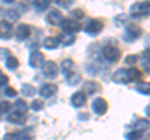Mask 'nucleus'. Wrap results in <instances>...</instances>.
Wrapping results in <instances>:
<instances>
[{
	"label": "nucleus",
	"mask_w": 150,
	"mask_h": 140,
	"mask_svg": "<svg viewBox=\"0 0 150 140\" xmlns=\"http://www.w3.org/2000/svg\"><path fill=\"white\" fill-rule=\"evenodd\" d=\"M62 30L63 33H67V34H71L75 35L76 33H79L81 30V24L76 20H73V19H64L62 21Z\"/></svg>",
	"instance_id": "nucleus-4"
},
{
	"label": "nucleus",
	"mask_w": 150,
	"mask_h": 140,
	"mask_svg": "<svg viewBox=\"0 0 150 140\" xmlns=\"http://www.w3.org/2000/svg\"><path fill=\"white\" fill-rule=\"evenodd\" d=\"M137 91L144 95H150V83L148 81H140L137 84Z\"/></svg>",
	"instance_id": "nucleus-24"
},
{
	"label": "nucleus",
	"mask_w": 150,
	"mask_h": 140,
	"mask_svg": "<svg viewBox=\"0 0 150 140\" xmlns=\"http://www.w3.org/2000/svg\"><path fill=\"white\" fill-rule=\"evenodd\" d=\"M148 140H150V133L148 134Z\"/></svg>",
	"instance_id": "nucleus-41"
},
{
	"label": "nucleus",
	"mask_w": 150,
	"mask_h": 140,
	"mask_svg": "<svg viewBox=\"0 0 150 140\" xmlns=\"http://www.w3.org/2000/svg\"><path fill=\"white\" fill-rule=\"evenodd\" d=\"M6 120L11 124L23 125V124H25V121H26V115L21 114V113H18V111H13V113H10L6 116Z\"/></svg>",
	"instance_id": "nucleus-14"
},
{
	"label": "nucleus",
	"mask_w": 150,
	"mask_h": 140,
	"mask_svg": "<svg viewBox=\"0 0 150 140\" xmlns=\"http://www.w3.org/2000/svg\"><path fill=\"white\" fill-rule=\"evenodd\" d=\"M3 140H18V134L16 133H8L4 135Z\"/></svg>",
	"instance_id": "nucleus-37"
},
{
	"label": "nucleus",
	"mask_w": 150,
	"mask_h": 140,
	"mask_svg": "<svg viewBox=\"0 0 150 140\" xmlns=\"http://www.w3.org/2000/svg\"><path fill=\"white\" fill-rule=\"evenodd\" d=\"M142 68L145 73L150 75V58H145L144 60H142Z\"/></svg>",
	"instance_id": "nucleus-33"
},
{
	"label": "nucleus",
	"mask_w": 150,
	"mask_h": 140,
	"mask_svg": "<svg viewBox=\"0 0 150 140\" xmlns=\"http://www.w3.org/2000/svg\"><path fill=\"white\" fill-rule=\"evenodd\" d=\"M33 5H34V8H35V10H36V11L41 13V11H44L45 9H48V8H49L50 1H49V0H38V1H34V3H33Z\"/></svg>",
	"instance_id": "nucleus-26"
},
{
	"label": "nucleus",
	"mask_w": 150,
	"mask_h": 140,
	"mask_svg": "<svg viewBox=\"0 0 150 140\" xmlns=\"http://www.w3.org/2000/svg\"><path fill=\"white\" fill-rule=\"evenodd\" d=\"M84 90H85V95H93L100 90V86L95 81H86L84 85Z\"/></svg>",
	"instance_id": "nucleus-19"
},
{
	"label": "nucleus",
	"mask_w": 150,
	"mask_h": 140,
	"mask_svg": "<svg viewBox=\"0 0 150 140\" xmlns=\"http://www.w3.org/2000/svg\"><path fill=\"white\" fill-rule=\"evenodd\" d=\"M10 108H11V104L9 101H6V100H1V101H0V114L8 113V111L10 110Z\"/></svg>",
	"instance_id": "nucleus-32"
},
{
	"label": "nucleus",
	"mask_w": 150,
	"mask_h": 140,
	"mask_svg": "<svg viewBox=\"0 0 150 140\" xmlns=\"http://www.w3.org/2000/svg\"><path fill=\"white\" fill-rule=\"evenodd\" d=\"M130 14L133 18H142L150 15V1L135 3L130 6Z\"/></svg>",
	"instance_id": "nucleus-1"
},
{
	"label": "nucleus",
	"mask_w": 150,
	"mask_h": 140,
	"mask_svg": "<svg viewBox=\"0 0 150 140\" xmlns=\"http://www.w3.org/2000/svg\"><path fill=\"white\" fill-rule=\"evenodd\" d=\"M30 108H31L33 110H34V111H40L41 109L44 108V101H43V100H40V99H35V100H33V101H31Z\"/></svg>",
	"instance_id": "nucleus-29"
},
{
	"label": "nucleus",
	"mask_w": 150,
	"mask_h": 140,
	"mask_svg": "<svg viewBox=\"0 0 150 140\" xmlns=\"http://www.w3.org/2000/svg\"><path fill=\"white\" fill-rule=\"evenodd\" d=\"M4 93H5V95L6 96H9V98H14V96H16V94H18V91L14 89V88H11V86H8V88H5V90H4Z\"/></svg>",
	"instance_id": "nucleus-34"
},
{
	"label": "nucleus",
	"mask_w": 150,
	"mask_h": 140,
	"mask_svg": "<svg viewBox=\"0 0 150 140\" xmlns=\"http://www.w3.org/2000/svg\"><path fill=\"white\" fill-rule=\"evenodd\" d=\"M13 35V25L9 21H0V38L1 39H9Z\"/></svg>",
	"instance_id": "nucleus-15"
},
{
	"label": "nucleus",
	"mask_w": 150,
	"mask_h": 140,
	"mask_svg": "<svg viewBox=\"0 0 150 140\" xmlns=\"http://www.w3.org/2000/svg\"><path fill=\"white\" fill-rule=\"evenodd\" d=\"M56 39H58V43L63 46H70L75 43V35L67 34V33H62Z\"/></svg>",
	"instance_id": "nucleus-16"
},
{
	"label": "nucleus",
	"mask_w": 150,
	"mask_h": 140,
	"mask_svg": "<svg viewBox=\"0 0 150 140\" xmlns=\"http://www.w3.org/2000/svg\"><path fill=\"white\" fill-rule=\"evenodd\" d=\"M43 45H44V48H45V49L53 50V49H56V48H58L59 43H58V39H56V38H53V36H48V38H45V39H44Z\"/></svg>",
	"instance_id": "nucleus-21"
},
{
	"label": "nucleus",
	"mask_w": 150,
	"mask_h": 140,
	"mask_svg": "<svg viewBox=\"0 0 150 140\" xmlns=\"http://www.w3.org/2000/svg\"><path fill=\"white\" fill-rule=\"evenodd\" d=\"M101 53H103V57H104L105 60L110 63H116L118 60L120 59V50L116 48L114 45H106L101 49Z\"/></svg>",
	"instance_id": "nucleus-3"
},
{
	"label": "nucleus",
	"mask_w": 150,
	"mask_h": 140,
	"mask_svg": "<svg viewBox=\"0 0 150 140\" xmlns=\"http://www.w3.org/2000/svg\"><path fill=\"white\" fill-rule=\"evenodd\" d=\"M5 66L9 69V70H15L18 66H19V62L15 57H8L5 59Z\"/></svg>",
	"instance_id": "nucleus-27"
},
{
	"label": "nucleus",
	"mask_w": 150,
	"mask_h": 140,
	"mask_svg": "<svg viewBox=\"0 0 150 140\" xmlns=\"http://www.w3.org/2000/svg\"><path fill=\"white\" fill-rule=\"evenodd\" d=\"M104 29V23L99 19H89L86 21L85 26H84V33H86L90 36L99 35L101 30Z\"/></svg>",
	"instance_id": "nucleus-2"
},
{
	"label": "nucleus",
	"mask_w": 150,
	"mask_h": 140,
	"mask_svg": "<svg viewBox=\"0 0 150 140\" xmlns=\"http://www.w3.org/2000/svg\"><path fill=\"white\" fill-rule=\"evenodd\" d=\"M142 34H143V29H142V28L138 26V25H135V24H130V25L126 26L124 38L128 41H134V40L139 39L140 36H142Z\"/></svg>",
	"instance_id": "nucleus-6"
},
{
	"label": "nucleus",
	"mask_w": 150,
	"mask_h": 140,
	"mask_svg": "<svg viewBox=\"0 0 150 140\" xmlns=\"http://www.w3.org/2000/svg\"><path fill=\"white\" fill-rule=\"evenodd\" d=\"M6 18L9 20H11V21H15V20H18L19 18H20V14H19L15 9H9V10L6 11Z\"/></svg>",
	"instance_id": "nucleus-30"
},
{
	"label": "nucleus",
	"mask_w": 150,
	"mask_h": 140,
	"mask_svg": "<svg viewBox=\"0 0 150 140\" xmlns=\"http://www.w3.org/2000/svg\"><path fill=\"white\" fill-rule=\"evenodd\" d=\"M126 139L128 140H142L143 139V133L137 132V130H131L126 134Z\"/></svg>",
	"instance_id": "nucleus-28"
},
{
	"label": "nucleus",
	"mask_w": 150,
	"mask_h": 140,
	"mask_svg": "<svg viewBox=\"0 0 150 140\" xmlns=\"http://www.w3.org/2000/svg\"><path fill=\"white\" fill-rule=\"evenodd\" d=\"M70 101H71L73 106H75V108H81V106H84L86 104V95L84 91H76L74 93V94L71 95V99H70Z\"/></svg>",
	"instance_id": "nucleus-13"
},
{
	"label": "nucleus",
	"mask_w": 150,
	"mask_h": 140,
	"mask_svg": "<svg viewBox=\"0 0 150 140\" xmlns=\"http://www.w3.org/2000/svg\"><path fill=\"white\" fill-rule=\"evenodd\" d=\"M44 63H45V57H44V54L41 53V51H39V50L31 51V54L29 57V65L33 69L41 68Z\"/></svg>",
	"instance_id": "nucleus-7"
},
{
	"label": "nucleus",
	"mask_w": 150,
	"mask_h": 140,
	"mask_svg": "<svg viewBox=\"0 0 150 140\" xmlns=\"http://www.w3.org/2000/svg\"><path fill=\"white\" fill-rule=\"evenodd\" d=\"M70 16L73 18V20L78 21V19H83L84 18V11L81 10V9H75V10L70 11Z\"/></svg>",
	"instance_id": "nucleus-31"
},
{
	"label": "nucleus",
	"mask_w": 150,
	"mask_h": 140,
	"mask_svg": "<svg viewBox=\"0 0 150 140\" xmlns=\"http://www.w3.org/2000/svg\"><path fill=\"white\" fill-rule=\"evenodd\" d=\"M63 20H64L63 13L60 11V10H58V9H54V10L49 11L48 15H46V21H48L50 25H53V26L60 25Z\"/></svg>",
	"instance_id": "nucleus-9"
},
{
	"label": "nucleus",
	"mask_w": 150,
	"mask_h": 140,
	"mask_svg": "<svg viewBox=\"0 0 150 140\" xmlns=\"http://www.w3.org/2000/svg\"><path fill=\"white\" fill-rule=\"evenodd\" d=\"M28 104H26V101H24L23 99H18L15 101V104H14V111H18V113H21V114H25L26 113V110H28Z\"/></svg>",
	"instance_id": "nucleus-22"
},
{
	"label": "nucleus",
	"mask_w": 150,
	"mask_h": 140,
	"mask_svg": "<svg viewBox=\"0 0 150 140\" xmlns=\"http://www.w3.org/2000/svg\"><path fill=\"white\" fill-rule=\"evenodd\" d=\"M145 114H146L149 118H150V104L146 106V108H145Z\"/></svg>",
	"instance_id": "nucleus-40"
},
{
	"label": "nucleus",
	"mask_w": 150,
	"mask_h": 140,
	"mask_svg": "<svg viewBox=\"0 0 150 140\" xmlns=\"http://www.w3.org/2000/svg\"><path fill=\"white\" fill-rule=\"evenodd\" d=\"M8 81H9V78L3 71H0V86H4L5 84H8Z\"/></svg>",
	"instance_id": "nucleus-38"
},
{
	"label": "nucleus",
	"mask_w": 150,
	"mask_h": 140,
	"mask_svg": "<svg viewBox=\"0 0 150 140\" xmlns=\"http://www.w3.org/2000/svg\"><path fill=\"white\" fill-rule=\"evenodd\" d=\"M91 109L94 111V114L96 115H104L108 110V101L104 98H95L93 100Z\"/></svg>",
	"instance_id": "nucleus-8"
},
{
	"label": "nucleus",
	"mask_w": 150,
	"mask_h": 140,
	"mask_svg": "<svg viewBox=\"0 0 150 140\" xmlns=\"http://www.w3.org/2000/svg\"><path fill=\"white\" fill-rule=\"evenodd\" d=\"M73 66H74V63H73L71 59H65V60H63V63H62V73L64 74L65 76H67L68 74L71 73Z\"/></svg>",
	"instance_id": "nucleus-25"
},
{
	"label": "nucleus",
	"mask_w": 150,
	"mask_h": 140,
	"mask_svg": "<svg viewBox=\"0 0 150 140\" xmlns=\"http://www.w3.org/2000/svg\"><path fill=\"white\" fill-rule=\"evenodd\" d=\"M138 62V57L137 55H128V57L125 58V63L129 64V65H133Z\"/></svg>",
	"instance_id": "nucleus-36"
},
{
	"label": "nucleus",
	"mask_w": 150,
	"mask_h": 140,
	"mask_svg": "<svg viewBox=\"0 0 150 140\" xmlns=\"http://www.w3.org/2000/svg\"><path fill=\"white\" fill-rule=\"evenodd\" d=\"M41 71H43V75L48 79H55L59 74V66L58 64L53 60H48L43 64L41 66Z\"/></svg>",
	"instance_id": "nucleus-5"
},
{
	"label": "nucleus",
	"mask_w": 150,
	"mask_h": 140,
	"mask_svg": "<svg viewBox=\"0 0 150 140\" xmlns=\"http://www.w3.org/2000/svg\"><path fill=\"white\" fill-rule=\"evenodd\" d=\"M111 80L116 84H128V70L123 68L115 70V73L111 75Z\"/></svg>",
	"instance_id": "nucleus-11"
},
{
	"label": "nucleus",
	"mask_w": 150,
	"mask_h": 140,
	"mask_svg": "<svg viewBox=\"0 0 150 140\" xmlns=\"http://www.w3.org/2000/svg\"><path fill=\"white\" fill-rule=\"evenodd\" d=\"M128 80L129 83H140L142 80V71L137 68H130L128 69Z\"/></svg>",
	"instance_id": "nucleus-17"
},
{
	"label": "nucleus",
	"mask_w": 150,
	"mask_h": 140,
	"mask_svg": "<svg viewBox=\"0 0 150 140\" xmlns=\"http://www.w3.org/2000/svg\"><path fill=\"white\" fill-rule=\"evenodd\" d=\"M133 127H134V130L144 134V132H146V130L150 128V121L148 119H139L138 121H135Z\"/></svg>",
	"instance_id": "nucleus-18"
},
{
	"label": "nucleus",
	"mask_w": 150,
	"mask_h": 140,
	"mask_svg": "<svg viewBox=\"0 0 150 140\" xmlns=\"http://www.w3.org/2000/svg\"><path fill=\"white\" fill-rule=\"evenodd\" d=\"M58 5H60V6H63V8H69L70 5H73V1H68V3H63L62 0H58V1H55Z\"/></svg>",
	"instance_id": "nucleus-39"
},
{
	"label": "nucleus",
	"mask_w": 150,
	"mask_h": 140,
	"mask_svg": "<svg viewBox=\"0 0 150 140\" xmlns=\"http://www.w3.org/2000/svg\"><path fill=\"white\" fill-rule=\"evenodd\" d=\"M18 134V140H31V135L28 132H20Z\"/></svg>",
	"instance_id": "nucleus-35"
},
{
	"label": "nucleus",
	"mask_w": 150,
	"mask_h": 140,
	"mask_svg": "<svg viewBox=\"0 0 150 140\" xmlns=\"http://www.w3.org/2000/svg\"><path fill=\"white\" fill-rule=\"evenodd\" d=\"M30 35V26L28 24H19L15 29V38L18 41L25 40Z\"/></svg>",
	"instance_id": "nucleus-12"
},
{
	"label": "nucleus",
	"mask_w": 150,
	"mask_h": 140,
	"mask_svg": "<svg viewBox=\"0 0 150 140\" xmlns=\"http://www.w3.org/2000/svg\"><path fill=\"white\" fill-rule=\"evenodd\" d=\"M21 93L25 96H34L38 90L35 89V86H33L31 84H23L21 85Z\"/></svg>",
	"instance_id": "nucleus-23"
},
{
	"label": "nucleus",
	"mask_w": 150,
	"mask_h": 140,
	"mask_svg": "<svg viewBox=\"0 0 150 140\" xmlns=\"http://www.w3.org/2000/svg\"><path fill=\"white\" fill-rule=\"evenodd\" d=\"M67 81H68L69 85H76V84H79L81 81V75L76 71H71L67 75Z\"/></svg>",
	"instance_id": "nucleus-20"
},
{
	"label": "nucleus",
	"mask_w": 150,
	"mask_h": 140,
	"mask_svg": "<svg viewBox=\"0 0 150 140\" xmlns=\"http://www.w3.org/2000/svg\"><path fill=\"white\" fill-rule=\"evenodd\" d=\"M56 91H58V86L55 85V84H45L39 89V95L41 98H44V99H49V98L54 96L56 94Z\"/></svg>",
	"instance_id": "nucleus-10"
}]
</instances>
